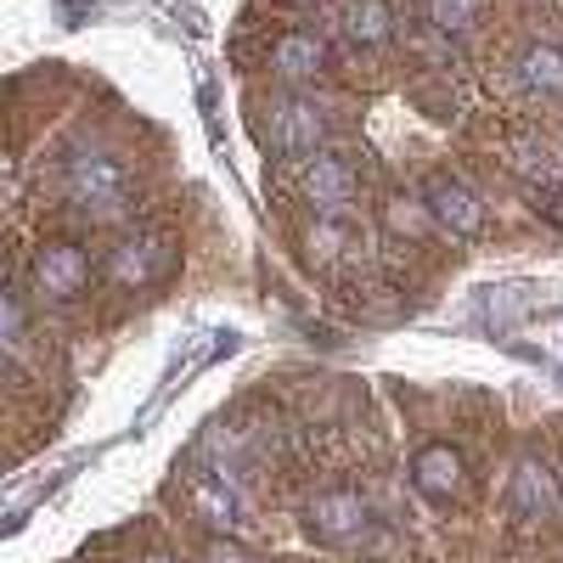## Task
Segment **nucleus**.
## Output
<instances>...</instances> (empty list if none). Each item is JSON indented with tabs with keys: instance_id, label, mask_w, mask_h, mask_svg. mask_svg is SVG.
<instances>
[{
	"instance_id": "nucleus-1",
	"label": "nucleus",
	"mask_w": 563,
	"mask_h": 563,
	"mask_svg": "<svg viewBox=\"0 0 563 563\" xmlns=\"http://www.w3.org/2000/svg\"><path fill=\"white\" fill-rule=\"evenodd\" d=\"M68 198L90 214V220H119L130 203V180L124 164L113 153H74L68 158Z\"/></svg>"
},
{
	"instance_id": "nucleus-2",
	"label": "nucleus",
	"mask_w": 563,
	"mask_h": 563,
	"mask_svg": "<svg viewBox=\"0 0 563 563\" xmlns=\"http://www.w3.org/2000/svg\"><path fill=\"white\" fill-rule=\"evenodd\" d=\"M85 282H90V254H85L79 243H68V238L40 243V249L29 254V288H34L40 299L68 305V299L85 294Z\"/></svg>"
},
{
	"instance_id": "nucleus-3",
	"label": "nucleus",
	"mask_w": 563,
	"mask_h": 563,
	"mask_svg": "<svg viewBox=\"0 0 563 563\" xmlns=\"http://www.w3.org/2000/svg\"><path fill=\"white\" fill-rule=\"evenodd\" d=\"M265 141L276 153H321V141H327V113L305 97H271L265 108Z\"/></svg>"
},
{
	"instance_id": "nucleus-4",
	"label": "nucleus",
	"mask_w": 563,
	"mask_h": 563,
	"mask_svg": "<svg viewBox=\"0 0 563 563\" xmlns=\"http://www.w3.org/2000/svg\"><path fill=\"white\" fill-rule=\"evenodd\" d=\"M299 192L316 203V214H344V203L355 198V169L339 153H310L299 169Z\"/></svg>"
},
{
	"instance_id": "nucleus-5",
	"label": "nucleus",
	"mask_w": 563,
	"mask_h": 563,
	"mask_svg": "<svg viewBox=\"0 0 563 563\" xmlns=\"http://www.w3.org/2000/svg\"><path fill=\"white\" fill-rule=\"evenodd\" d=\"M169 260V243L153 238V231H124V238H113L108 249V276L119 282V288H147V282L164 271Z\"/></svg>"
},
{
	"instance_id": "nucleus-6",
	"label": "nucleus",
	"mask_w": 563,
	"mask_h": 563,
	"mask_svg": "<svg viewBox=\"0 0 563 563\" xmlns=\"http://www.w3.org/2000/svg\"><path fill=\"white\" fill-rule=\"evenodd\" d=\"M327 68H333V52H327V40H321V34H310V29L276 34V45H271V74H276V79L310 85V79H321Z\"/></svg>"
},
{
	"instance_id": "nucleus-7",
	"label": "nucleus",
	"mask_w": 563,
	"mask_h": 563,
	"mask_svg": "<svg viewBox=\"0 0 563 563\" xmlns=\"http://www.w3.org/2000/svg\"><path fill=\"white\" fill-rule=\"evenodd\" d=\"M422 198H429V209H434V225L451 231V238H474V231L485 225V203L451 175H429Z\"/></svg>"
},
{
	"instance_id": "nucleus-8",
	"label": "nucleus",
	"mask_w": 563,
	"mask_h": 563,
	"mask_svg": "<svg viewBox=\"0 0 563 563\" xmlns=\"http://www.w3.org/2000/svg\"><path fill=\"white\" fill-rule=\"evenodd\" d=\"M305 530L316 541H350L366 530V501L355 490H321L310 507H305Z\"/></svg>"
},
{
	"instance_id": "nucleus-9",
	"label": "nucleus",
	"mask_w": 563,
	"mask_h": 563,
	"mask_svg": "<svg viewBox=\"0 0 563 563\" xmlns=\"http://www.w3.org/2000/svg\"><path fill=\"white\" fill-rule=\"evenodd\" d=\"M411 485L429 496V501H451L467 490V462L456 445H422L411 456Z\"/></svg>"
},
{
	"instance_id": "nucleus-10",
	"label": "nucleus",
	"mask_w": 563,
	"mask_h": 563,
	"mask_svg": "<svg viewBox=\"0 0 563 563\" xmlns=\"http://www.w3.org/2000/svg\"><path fill=\"white\" fill-rule=\"evenodd\" d=\"M558 474L541 462V456H525L512 467V485H507V507L519 512V519H552L558 512Z\"/></svg>"
},
{
	"instance_id": "nucleus-11",
	"label": "nucleus",
	"mask_w": 563,
	"mask_h": 563,
	"mask_svg": "<svg viewBox=\"0 0 563 563\" xmlns=\"http://www.w3.org/2000/svg\"><path fill=\"white\" fill-rule=\"evenodd\" d=\"M384 231H389V238H400V243H422L434 231L429 198H422V192H389L384 198Z\"/></svg>"
},
{
	"instance_id": "nucleus-12",
	"label": "nucleus",
	"mask_w": 563,
	"mask_h": 563,
	"mask_svg": "<svg viewBox=\"0 0 563 563\" xmlns=\"http://www.w3.org/2000/svg\"><path fill=\"white\" fill-rule=\"evenodd\" d=\"M519 85L530 97H563V45H525L519 57Z\"/></svg>"
},
{
	"instance_id": "nucleus-13",
	"label": "nucleus",
	"mask_w": 563,
	"mask_h": 563,
	"mask_svg": "<svg viewBox=\"0 0 563 563\" xmlns=\"http://www.w3.org/2000/svg\"><path fill=\"white\" fill-rule=\"evenodd\" d=\"M344 34L355 45H384L395 34V12L384 0H344Z\"/></svg>"
},
{
	"instance_id": "nucleus-14",
	"label": "nucleus",
	"mask_w": 563,
	"mask_h": 563,
	"mask_svg": "<svg viewBox=\"0 0 563 563\" xmlns=\"http://www.w3.org/2000/svg\"><path fill=\"white\" fill-rule=\"evenodd\" d=\"M344 249H350V231L339 225V214H316V220L305 225V260H310L316 271L339 265V260H344Z\"/></svg>"
},
{
	"instance_id": "nucleus-15",
	"label": "nucleus",
	"mask_w": 563,
	"mask_h": 563,
	"mask_svg": "<svg viewBox=\"0 0 563 563\" xmlns=\"http://www.w3.org/2000/svg\"><path fill=\"white\" fill-rule=\"evenodd\" d=\"M422 18L440 34H467L479 23V0H422Z\"/></svg>"
},
{
	"instance_id": "nucleus-16",
	"label": "nucleus",
	"mask_w": 563,
	"mask_h": 563,
	"mask_svg": "<svg viewBox=\"0 0 563 563\" xmlns=\"http://www.w3.org/2000/svg\"><path fill=\"white\" fill-rule=\"evenodd\" d=\"M198 507L214 512V519H225V512H231V490L220 479H198Z\"/></svg>"
},
{
	"instance_id": "nucleus-17",
	"label": "nucleus",
	"mask_w": 563,
	"mask_h": 563,
	"mask_svg": "<svg viewBox=\"0 0 563 563\" xmlns=\"http://www.w3.org/2000/svg\"><path fill=\"white\" fill-rule=\"evenodd\" d=\"M7 350H12V355L23 350V294H18V288L7 294Z\"/></svg>"
},
{
	"instance_id": "nucleus-18",
	"label": "nucleus",
	"mask_w": 563,
	"mask_h": 563,
	"mask_svg": "<svg viewBox=\"0 0 563 563\" xmlns=\"http://www.w3.org/2000/svg\"><path fill=\"white\" fill-rule=\"evenodd\" d=\"M203 563H254V552H243L238 541H214V547L203 552Z\"/></svg>"
},
{
	"instance_id": "nucleus-19",
	"label": "nucleus",
	"mask_w": 563,
	"mask_h": 563,
	"mask_svg": "<svg viewBox=\"0 0 563 563\" xmlns=\"http://www.w3.org/2000/svg\"><path fill=\"white\" fill-rule=\"evenodd\" d=\"M147 563H180V558H169V552H153V558H147Z\"/></svg>"
},
{
	"instance_id": "nucleus-20",
	"label": "nucleus",
	"mask_w": 563,
	"mask_h": 563,
	"mask_svg": "<svg viewBox=\"0 0 563 563\" xmlns=\"http://www.w3.org/2000/svg\"><path fill=\"white\" fill-rule=\"evenodd\" d=\"M294 7H321V0H294Z\"/></svg>"
}]
</instances>
